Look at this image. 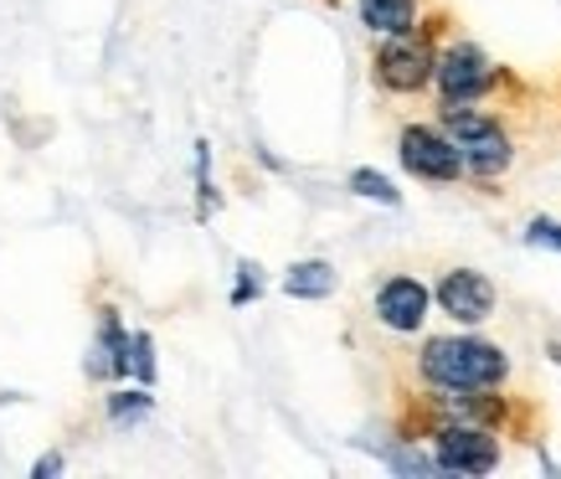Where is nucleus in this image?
I'll return each instance as SVG.
<instances>
[{
	"label": "nucleus",
	"mask_w": 561,
	"mask_h": 479,
	"mask_svg": "<svg viewBox=\"0 0 561 479\" xmlns=\"http://www.w3.org/2000/svg\"><path fill=\"white\" fill-rule=\"evenodd\" d=\"M433 305H438L433 289H427L423 278H412V274H387L381 284H376V294H371L376 326L391 330V335H417V330L427 326Z\"/></svg>",
	"instance_id": "1a4fd4ad"
},
{
	"label": "nucleus",
	"mask_w": 561,
	"mask_h": 479,
	"mask_svg": "<svg viewBox=\"0 0 561 479\" xmlns=\"http://www.w3.org/2000/svg\"><path fill=\"white\" fill-rule=\"evenodd\" d=\"M417 377L423 387H448V392H490L511 381V351L459 326L454 335H427L417 345Z\"/></svg>",
	"instance_id": "f257e3e1"
},
{
	"label": "nucleus",
	"mask_w": 561,
	"mask_h": 479,
	"mask_svg": "<svg viewBox=\"0 0 561 479\" xmlns=\"http://www.w3.org/2000/svg\"><path fill=\"white\" fill-rule=\"evenodd\" d=\"M433 299L438 309L463 330H479L494 320V309H500V289H494V278L484 269H448V274L433 284Z\"/></svg>",
	"instance_id": "0eeeda50"
},
{
	"label": "nucleus",
	"mask_w": 561,
	"mask_h": 479,
	"mask_svg": "<svg viewBox=\"0 0 561 479\" xmlns=\"http://www.w3.org/2000/svg\"><path fill=\"white\" fill-rule=\"evenodd\" d=\"M356 16L371 36H402L423 26V0H356Z\"/></svg>",
	"instance_id": "9b49d317"
},
{
	"label": "nucleus",
	"mask_w": 561,
	"mask_h": 479,
	"mask_svg": "<svg viewBox=\"0 0 561 479\" xmlns=\"http://www.w3.org/2000/svg\"><path fill=\"white\" fill-rule=\"evenodd\" d=\"M423 423H479V429H505V423H511V397H505V387H490V392L427 387L423 408H417V429H423Z\"/></svg>",
	"instance_id": "6e6552de"
},
{
	"label": "nucleus",
	"mask_w": 561,
	"mask_h": 479,
	"mask_svg": "<svg viewBox=\"0 0 561 479\" xmlns=\"http://www.w3.org/2000/svg\"><path fill=\"white\" fill-rule=\"evenodd\" d=\"M381 464H387L391 475H408V479L443 475L438 459H433V448H427V438L417 444V433H402V438H391V444L381 448Z\"/></svg>",
	"instance_id": "ddd939ff"
},
{
	"label": "nucleus",
	"mask_w": 561,
	"mask_h": 479,
	"mask_svg": "<svg viewBox=\"0 0 561 479\" xmlns=\"http://www.w3.org/2000/svg\"><path fill=\"white\" fill-rule=\"evenodd\" d=\"M124 377L139 381V387H154L160 361H154V335L150 330H129V335H124Z\"/></svg>",
	"instance_id": "2eb2a0df"
},
{
	"label": "nucleus",
	"mask_w": 561,
	"mask_h": 479,
	"mask_svg": "<svg viewBox=\"0 0 561 479\" xmlns=\"http://www.w3.org/2000/svg\"><path fill=\"white\" fill-rule=\"evenodd\" d=\"M438 124L454 135V145H459L463 166H469V181L494 186V181L511 175L515 139H511V129H505L500 114H484L479 103H469V109H438Z\"/></svg>",
	"instance_id": "f03ea898"
},
{
	"label": "nucleus",
	"mask_w": 561,
	"mask_h": 479,
	"mask_svg": "<svg viewBox=\"0 0 561 479\" xmlns=\"http://www.w3.org/2000/svg\"><path fill=\"white\" fill-rule=\"evenodd\" d=\"M124 335H129V330H124L119 315L108 309V315L99 320V335H93V345H88V356H83L88 377H99V381L124 377Z\"/></svg>",
	"instance_id": "f8f14e48"
},
{
	"label": "nucleus",
	"mask_w": 561,
	"mask_h": 479,
	"mask_svg": "<svg viewBox=\"0 0 561 479\" xmlns=\"http://www.w3.org/2000/svg\"><path fill=\"white\" fill-rule=\"evenodd\" d=\"M505 83V72L490 52L469 42V36H454L438 47V72H433V93H438V109H469V103L494 99V88Z\"/></svg>",
	"instance_id": "20e7f679"
},
{
	"label": "nucleus",
	"mask_w": 561,
	"mask_h": 479,
	"mask_svg": "<svg viewBox=\"0 0 561 479\" xmlns=\"http://www.w3.org/2000/svg\"><path fill=\"white\" fill-rule=\"evenodd\" d=\"M520 238L530 242V248H546V253H561V217H530L526 223V232H520Z\"/></svg>",
	"instance_id": "6ab92c4d"
},
{
	"label": "nucleus",
	"mask_w": 561,
	"mask_h": 479,
	"mask_svg": "<svg viewBox=\"0 0 561 479\" xmlns=\"http://www.w3.org/2000/svg\"><path fill=\"white\" fill-rule=\"evenodd\" d=\"M278 289L289 294V299L320 305V299H330V294L341 289V274H335V263H330V258H299V263H289V269H284Z\"/></svg>",
	"instance_id": "9d476101"
},
{
	"label": "nucleus",
	"mask_w": 561,
	"mask_h": 479,
	"mask_svg": "<svg viewBox=\"0 0 561 479\" xmlns=\"http://www.w3.org/2000/svg\"><path fill=\"white\" fill-rule=\"evenodd\" d=\"M546 356H551V361H557V366H561V341H551V345H546Z\"/></svg>",
	"instance_id": "412c9836"
},
{
	"label": "nucleus",
	"mask_w": 561,
	"mask_h": 479,
	"mask_svg": "<svg viewBox=\"0 0 561 479\" xmlns=\"http://www.w3.org/2000/svg\"><path fill=\"white\" fill-rule=\"evenodd\" d=\"M103 408H108V423H114V429H139L154 412V397H150V387L135 381V387H124V392H108Z\"/></svg>",
	"instance_id": "dca6fc26"
},
{
	"label": "nucleus",
	"mask_w": 561,
	"mask_h": 479,
	"mask_svg": "<svg viewBox=\"0 0 561 479\" xmlns=\"http://www.w3.org/2000/svg\"><path fill=\"white\" fill-rule=\"evenodd\" d=\"M217 212V191H211V145H196V217Z\"/></svg>",
	"instance_id": "a211bd4d"
},
{
	"label": "nucleus",
	"mask_w": 561,
	"mask_h": 479,
	"mask_svg": "<svg viewBox=\"0 0 561 479\" xmlns=\"http://www.w3.org/2000/svg\"><path fill=\"white\" fill-rule=\"evenodd\" d=\"M438 72V32H402V36H376L371 52V78L387 88L391 99H417L433 88Z\"/></svg>",
	"instance_id": "7ed1b4c3"
},
{
	"label": "nucleus",
	"mask_w": 561,
	"mask_h": 479,
	"mask_svg": "<svg viewBox=\"0 0 561 479\" xmlns=\"http://www.w3.org/2000/svg\"><path fill=\"white\" fill-rule=\"evenodd\" d=\"M397 166L412 181H423V186H459V181H469V166H463L454 135L443 124H423V119L402 124V135H397Z\"/></svg>",
	"instance_id": "423d86ee"
},
{
	"label": "nucleus",
	"mask_w": 561,
	"mask_h": 479,
	"mask_svg": "<svg viewBox=\"0 0 561 479\" xmlns=\"http://www.w3.org/2000/svg\"><path fill=\"white\" fill-rule=\"evenodd\" d=\"M345 191H351V196H360V202L387 206V212H397V206H402V191H397V181H391L387 171H376V166H356V171L345 175Z\"/></svg>",
	"instance_id": "4468645a"
},
{
	"label": "nucleus",
	"mask_w": 561,
	"mask_h": 479,
	"mask_svg": "<svg viewBox=\"0 0 561 479\" xmlns=\"http://www.w3.org/2000/svg\"><path fill=\"white\" fill-rule=\"evenodd\" d=\"M51 475H62V454H42L32 464V479H51Z\"/></svg>",
	"instance_id": "aec40b11"
},
{
	"label": "nucleus",
	"mask_w": 561,
	"mask_h": 479,
	"mask_svg": "<svg viewBox=\"0 0 561 479\" xmlns=\"http://www.w3.org/2000/svg\"><path fill=\"white\" fill-rule=\"evenodd\" d=\"M263 289H268V274H263V263H253V258H238V284H232V305L238 309H248V305H257L263 299Z\"/></svg>",
	"instance_id": "f3484780"
},
{
	"label": "nucleus",
	"mask_w": 561,
	"mask_h": 479,
	"mask_svg": "<svg viewBox=\"0 0 561 479\" xmlns=\"http://www.w3.org/2000/svg\"><path fill=\"white\" fill-rule=\"evenodd\" d=\"M417 438H427L433 459H438L443 475L459 479H479L494 475L505 464V444H500V429H479V423H423V429H408Z\"/></svg>",
	"instance_id": "39448f33"
}]
</instances>
